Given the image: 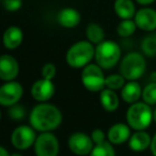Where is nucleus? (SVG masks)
Returning a JSON list of instances; mask_svg holds the SVG:
<instances>
[{
  "mask_svg": "<svg viewBox=\"0 0 156 156\" xmlns=\"http://www.w3.org/2000/svg\"><path fill=\"white\" fill-rule=\"evenodd\" d=\"M62 112L49 103H39L29 115V123L37 132H51L62 123Z\"/></svg>",
  "mask_w": 156,
  "mask_h": 156,
  "instance_id": "obj_1",
  "label": "nucleus"
},
{
  "mask_svg": "<svg viewBox=\"0 0 156 156\" xmlns=\"http://www.w3.org/2000/svg\"><path fill=\"white\" fill-rule=\"evenodd\" d=\"M95 56L94 45L87 41H79L74 43L67 49L65 55V61L67 65L73 69H83L91 63Z\"/></svg>",
  "mask_w": 156,
  "mask_h": 156,
  "instance_id": "obj_2",
  "label": "nucleus"
},
{
  "mask_svg": "<svg viewBox=\"0 0 156 156\" xmlns=\"http://www.w3.org/2000/svg\"><path fill=\"white\" fill-rule=\"evenodd\" d=\"M153 121V110L147 103L132 104L126 111V123L134 130H145Z\"/></svg>",
  "mask_w": 156,
  "mask_h": 156,
  "instance_id": "obj_3",
  "label": "nucleus"
},
{
  "mask_svg": "<svg viewBox=\"0 0 156 156\" xmlns=\"http://www.w3.org/2000/svg\"><path fill=\"white\" fill-rule=\"evenodd\" d=\"M94 59L103 69H112L121 59V47L117 42L105 40L95 46Z\"/></svg>",
  "mask_w": 156,
  "mask_h": 156,
  "instance_id": "obj_4",
  "label": "nucleus"
},
{
  "mask_svg": "<svg viewBox=\"0 0 156 156\" xmlns=\"http://www.w3.org/2000/svg\"><path fill=\"white\" fill-rule=\"evenodd\" d=\"M145 69V58L140 52H129L120 62V74L128 81L137 80L142 77Z\"/></svg>",
  "mask_w": 156,
  "mask_h": 156,
  "instance_id": "obj_5",
  "label": "nucleus"
},
{
  "mask_svg": "<svg viewBox=\"0 0 156 156\" xmlns=\"http://www.w3.org/2000/svg\"><path fill=\"white\" fill-rule=\"evenodd\" d=\"M83 86L90 92H101L106 88V76L98 63H90L81 71Z\"/></svg>",
  "mask_w": 156,
  "mask_h": 156,
  "instance_id": "obj_6",
  "label": "nucleus"
},
{
  "mask_svg": "<svg viewBox=\"0 0 156 156\" xmlns=\"http://www.w3.org/2000/svg\"><path fill=\"white\" fill-rule=\"evenodd\" d=\"M33 147L35 156H58L60 151L58 138L51 132L41 133Z\"/></svg>",
  "mask_w": 156,
  "mask_h": 156,
  "instance_id": "obj_7",
  "label": "nucleus"
},
{
  "mask_svg": "<svg viewBox=\"0 0 156 156\" xmlns=\"http://www.w3.org/2000/svg\"><path fill=\"white\" fill-rule=\"evenodd\" d=\"M37 130L31 125H20L12 132L11 143L18 151H25L34 145Z\"/></svg>",
  "mask_w": 156,
  "mask_h": 156,
  "instance_id": "obj_8",
  "label": "nucleus"
},
{
  "mask_svg": "<svg viewBox=\"0 0 156 156\" xmlns=\"http://www.w3.org/2000/svg\"><path fill=\"white\" fill-rule=\"evenodd\" d=\"M67 145L72 153H74L75 155L86 156L90 155L94 147V142L90 135L81 132H76L69 137Z\"/></svg>",
  "mask_w": 156,
  "mask_h": 156,
  "instance_id": "obj_9",
  "label": "nucleus"
},
{
  "mask_svg": "<svg viewBox=\"0 0 156 156\" xmlns=\"http://www.w3.org/2000/svg\"><path fill=\"white\" fill-rule=\"evenodd\" d=\"M24 94L22 85L17 81H7L0 87V104L3 107H11L17 104Z\"/></svg>",
  "mask_w": 156,
  "mask_h": 156,
  "instance_id": "obj_10",
  "label": "nucleus"
},
{
  "mask_svg": "<svg viewBox=\"0 0 156 156\" xmlns=\"http://www.w3.org/2000/svg\"><path fill=\"white\" fill-rule=\"evenodd\" d=\"M55 85L52 80L46 78H40L32 83L30 89L31 96L34 101L39 103H46L54 96L55 94Z\"/></svg>",
  "mask_w": 156,
  "mask_h": 156,
  "instance_id": "obj_11",
  "label": "nucleus"
},
{
  "mask_svg": "<svg viewBox=\"0 0 156 156\" xmlns=\"http://www.w3.org/2000/svg\"><path fill=\"white\" fill-rule=\"evenodd\" d=\"M20 74L18 61L11 55H2L0 58V79L5 83L13 81Z\"/></svg>",
  "mask_w": 156,
  "mask_h": 156,
  "instance_id": "obj_12",
  "label": "nucleus"
},
{
  "mask_svg": "<svg viewBox=\"0 0 156 156\" xmlns=\"http://www.w3.org/2000/svg\"><path fill=\"white\" fill-rule=\"evenodd\" d=\"M134 20L137 28L147 32L156 30V10L151 8H141L136 12Z\"/></svg>",
  "mask_w": 156,
  "mask_h": 156,
  "instance_id": "obj_13",
  "label": "nucleus"
},
{
  "mask_svg": "<svg viewBox=\"0 0 156 156\" xmlns=\"http://www.w3.org/2000/svg\"><path fill=\"white\" fill-rule=\"evenodd\" d=\"M132 136V128L127 123H115L109 127L107 132V140L113 145L123 144L129 140Z\"/></svg>",
  "mask_w": 156,
  "mask_h": 156,
  "instance_id": "obj_14",
  "label": "nucleus"
},
{
  "mask_svg": "<svg viewBox=\"0 0 156 156\" xmlns=\"http://www.w3.org/2000/svg\"><path fill=\"white\" fill-rule=\"evenodd\" d=\"M81 20V16L77 10L73 8H64L60 10V12L57 15V22L63 28L72 29L75 28L79 25Z\"/></svg>",
  "mask_w": 156,
  "mask_h": 156,
  "instance_id": "obj_15",
  "label": "nucleus"
},
{
  "mask_svg": "<svg viewBox=\"0 0 156 156\" xmlns=\"http://www.w3.org/2000/svg\"><path fill=\"white\" fill-rule=\"evenodd\" d=\"M152 143V137L145 130H135L128 140V147L132 151L140 153L150 149Z\"/></svg>",
  "mask_w": 156,
  "mask_h": 156,
  "instance_id": "obj_16",
  "label": "nucleus"
},
{
  "mask_svg": "<svg viewBox=\"0 0 156 156\" xmlns=\"http://www.w3.org/2000/svg\"><path fill=\"white\" fill-rule=\"evenodd\" d=\"M24 40V33L22 29L16 26H11L5 31L2 37L3 45L7 49L14 50L20 46Z\"/></svg>",
  "mask_w": 156,
  "mask_h": 156,
  "instance_id": "obj_17",
  "label": "nucleus"
},
{
  "mask_svg": "<svg viewBox=\"0 0 156 156\" xmlns=\"http://www.w3.org/2000/svg\"><path fill=\"white\" fill-rule=\"evenodd\" d=\"M142 95V88L136 80H130L125 83L121 89V98L127 104H134L139 102Z\"/></svg>",
  "mask_w": 156,
  "mask_h": 156,
  "instance_id": "obj_18",
  "label": "nucleus"
},
{
  "mask_svg": "<svg viewBox=\"0 0 156 156\" xmlns=\"http://www.w3.org/2000/svg\"><path fill=\"white\" fill-rule=\"evenodd\" d=\"M100 103L104 110L107 112H113L119 108L120 100L115 91L105 88L100 92Z\"/></svg>",
  "mask_w": 156,
  "mask_h": 156,
  "instance_id": "obj_19",
  "label": "nucleus"
},
{
  "mask_svg": "<svg viewBox=\"0 0 156 156\" xmlns=\"http://www.w3.org/2000/svg\"><path fill=\"white\" fill-rule=\"evenodd\" d=\"M115 12L121 20H132L136 15V7L133 0H115Z\"/></svg>",
  "mask_w": 156,
  "mask_h": 156,
  "instance_id": "obj_20",
  "label": "nucleus"
},
{
  "mask_svg": "<svg viewBox=\"0 0 156 156\" xmlns=\"http://www.w3.org/2000/svg\"><path fill=\"white\" fill-rule=\"evenodd\" d=\"M86 37L88 41L91 42L93 45H98L105 41V31L98 24L90 23L86 28Z\"/></svg>",
  "mask_w": 156,
  "mask_h": 156,
  "instance_id": "obj_21",
  "label": "nucleus"
},
{
  "mask_svg": "<svg viewBox=\"0 0 156 156\" xmlns=\"http://www.w3.org/2000/svg\"><path fill=\"white\" fill-rule=\"evenodd\" d=\"M141 50L143 55L150 58L156 57V33H150L141 41Z\"/></svg>",
  "mask_w": 156,
  "mask_h": 156,
  "instance_id": "obj_22",
  "label": "nucleus"
},
{
  "mask_svg": "<svg viewBox=\"0 0 156 156\" xmlns=\"http://www.w3.org/2000/svg\"><path fill=\"white\" fill-rule=\"evenodd\" d=\"M137 29V25L133 20H122L117 27V33L121 37H129L135 33Z\"/></svg>",
  "mask_w": 156,
  "mask_h": 156,
  "instance_id": "obj_23",
  "label": "nucleus"
},
{
  "mask_svg": "<svg viewBox=\"0 0 156 156\" xmlns=\"http://www.w3.org/2000/svg\"><path fill=\"white\" fill-rule=\"evenodd\" d=\"M89 156H115V151L112 143L106 140L101 144L94 145Z\"/></svg>",
  "mask_w": 156,
  "mask_h": 156,
  "instance_id": "obj_24",
  "label": "nucleus"
},
{
  "mask_svg": "<svg viewBox=\"0 0 156 156\" xmlns=\"http://www.w3.org/2000/svg\"><path fill=\"white\" fill-rule=\"evenodd\" d=\"M141 98L150 106L156 105V81H151L143 88Z\"/></svg>",
  "mask_w": 156,
  "mask_h": 156,
  "instance_id": "obj_25",
  "label": "nucleus"
},
{
  "mask_svg": "<svg viewBox=\"0 0 156 156\" xmlns=\"http://www.w3.org/2000/svg\"><path fill=\"white\" fill-rule=\"evenodd\" d=\"M125 81L126 79L121 74H111L106 77V88L113 90V91H118L125 86Z\"/></svg>",
  "mask_w": 156,
  "mask_h": 156,
  "instance_id": "obj_26",
  "label": "nucleus"
},
{
  "mask_svg": "<svg viewBox=\"0 0 156 156\" xmlns=\"http://www.w3.org/2000/svg\"><path fill=\"white\" fill-rule=\"evenodd\" d=\"M8 108H9L8 109V117L11 118L14 121H22L26 118L27 111L23 105H20L17 103V104L8 107Z\"/></svg>",
  "mask_w": 156,
  "mask_h": 156,
  "instance_id": "obj_27",
  "label": "nucleus"
},
{
  "mask_svg": "<svg viewBox=\"0 0 156 156\" xmlns=\"http://www.w3.org/2000/svg\"><path fill=\"white\" fill-rule=\"evenodd\" d=\"M57 74V67L54 63H45V64L42 66L41 69V75L43 78H46V79H49V80H52L55 78Z\"/></svg>",
  "mask_w": 156,
  "mask_h": 156,
  "instance_id": "obj_28",
  "label": "nucleus"
},
{
  "mask_svg": "<svg viewBox=\"0 0 156 156\" xmlns=\"http://www.w3.org/2000/svg\"><path fill=\"white\" fill-rule=\"evenodd\" d=\"M90 136H91L92 140H93L94 145L101 144V143L105 142L107 139V134H105L104 130L101 129V128H95V129H93Z\"/></svg>",
  "mask_w": 156,
  "mask_h": 156,
  "instance_id": "obj_29",
  "label": "nucleus"
},
{
  "mask_svg": "<svg viewBox=\"0 0 156 156\" xmlns=\"http://www.w3.org/2000/svg\"><path fill=\"white\" fill-rule=\"evenodd\" d=\"M2 5L7 11L15 12L22 8V0H2Z\"/></svg>",
  "mask_w": 156,
  "mask_h": 156,
  "instance_id": "obj_30",
  "label": "nucleus"
},
{
  "mask_svg": "<svg viewBox=\"0 0 156 156\" xmlns=\"http://www.w3.org/2000/svg\"><path fill=\"white\" fill-rule=\"evenodd\" d=\"M150 150H151V153L153 154V156H156V134L152 137V143Z\"/></svg>",
  "mask_w": 156,
  "mask_h": 156,
  "instance_id": "obj_31",
  "label": "nucleus"
},
{
  "mask_svg": "<svg viewBox=\"0 0 156 156\" xmlns=\"http://www.w3.org/2000/svg\"><path fill=\"white\" fill-rule=\"evenodd\" d=\"M135 1L141 5H150L153 2H155L156 0H135Z\"/></svg>",
  "mask_w": 156,
  "mask_h": 156,
  "instance_id": "obj_32",
  "label": "nucleus"
},
{
  "mask_svg": "<svg viewBox=\"0 0 156 156\" xmlns=\"http://www.w3.org/2000/svg\"><path fill=\"white\" fill-rule=\"evenodd\" d=\"M0 156H11L5 147H0Z\"/></svg>",
  "mask_w": 156,
  "mask_h": 156,
  "instance_id": "obj_33",
  "label": "nucleus"
},
{
  "mask_svg": "<svg viewBox=\"0 0 156 156\" xmlns=\"http://www.w3.org/2000/svg\"><path fill=\"white\" fill-rule=\"evenodd\" d=\"M153 121L156 123V108L153 110Z\"/></svg>",
  "mask_w": 156,
  "mask_h": 156,
  "instance_id": "obj_34",
  "label": "nucleus"
},
{
  "mask_svg": "<svg viewBox=\"0 0 156 156\" xmlns=\"http://www.w3.org/2000/svg\"><path fill=\"white\" fill-rule=\"evenodd\" d=\"M152 81H156V73H154L152 75Z\"/></svg>",
  "mask_w": 156,
  "mask_h": 156,
  "instance_id": "obj_35",
  "label": "nucleus"
},
{
  "mask_svg": "<svg viewBox=\"0 0 156 156\" xmlns=\"http://www.w3.org/2000/svg\"><path fill=\"white\" fill-rule=\"evenodd\" d=\"M11 156H23V155L20 153H13V154H11Z\"/></svg>",
  "mask_w": 156,
  "mask_h": 156,
  "instance_id": "obj_36",
  "label": "nucleus"
}]
</instances>
